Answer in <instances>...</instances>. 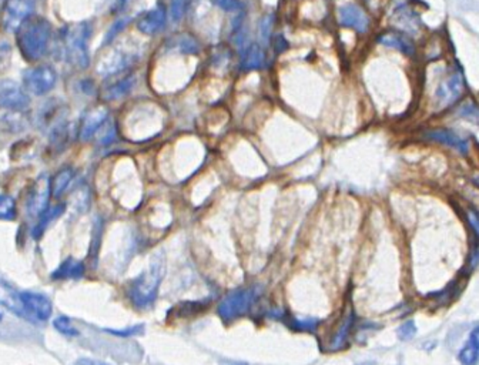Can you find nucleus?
Instances as JSON below:
<instances>
[{"instance_id": "obj_10", "label": "nucleus", "mask_w": 479, "mask_h": 365, "mask_svg": "<svg viewBox=\"0 0 479 365\" xmlns=\"http://www.w3.org/2000/svg\"><path fill=\"white\" fill-rule=\"evenodd\" d=\"M338 20L341 26L351 27L358 33H365L368 30V26H370L366 13L357 5H347L340 8Z\"/></svg>"}, {"instance_id": "obj_34", "label": "nucleus", "mask_w": 479, "mask_h": 365, "mask_svg": "<svg viewBox=\"0 0 479 365\" xmlns=\"http://www.w3.org/2000/svg\"><path fill=\"white\" fill-rule=\"evenodd\" d=\"M469 220L472 223V227H473L475 233H478V215L475 213H469Z\"/></svg>"}, {"instance_id": "obj_20", "label": "nucleus", "mask_w": 479, "mask_h": 365, "mask_svg": "<svg viewBox=\"0 0 479 365\" xmlns=\"http://www.w3.org/2000/svg\"><path fill=\"white\" fill-rule=\"evenodd\" d=\"M395 20L398 22V24L401 27H403L405 30L408 31H418V16L407 6H399L394 15Z\"/></svg>"}, {"instance_id": "obj_21", "label": "nucleus", "mask_w": 479, "mask_h": 365, "mask_svg": "<svg viewBox=\"0 0 479 365\" xmlns=\"http://www.w3.org/2000/svg\"><path fill=\"white\" fill-rule=\"evenodd\" d=\"M354 318H355L354 313H352V311H350V313H348V315L344 318V321H343L341 327L338 328V331L336 333V336H334L333 341H331V347H329V350H334V351H336V350H341V348L344 347V344H345V343H347V340H348V336H350L351 328H352Z\"/></svg>"}, {"instance_id": "obj_23", "label": "nucleus", "mask_w": 479, "mask_h": 365, "mask_svg": "<svg viewBox=\"0 0 479 365\" xmlns=\"http://www.w3.org/2000/svg\"><path fill=\"white\" fill-rule=\"evenodd\" d=\"M63 210H64V206H56V207H53V208L46 210V211L41 215V220H39L38 226H36V229H34V231H33V236H34L36 238L41 237V236L45 233V230L48 229V226L50 224V222H53L56 217H59V215L63 213Z\"/></svg>"}, {"instance_id": "obj_4", "label": "nucleus", "mask_w": 479, "mask_h": 365, "mask_svg": "<svg viewBox=\"0 0 479 365\" xmlns=\"http://www.w3.org/2000/svg\"><path fill=\"white\" fill-rule=\"evenodd\" d=\"M259 297L260 289L257 287L237 288L220 303L217 313L224 321H234L245 315Z\"/></svg>"}, {"instance_id": "obj_1", "label": "nucleus", "mask_w": 479, "mask_h": 365, "mask_svg": "<svg viewBox=\"0 0 479 365\" xmlns=\"http://www.w3.org/2000/svg\"><path fill=\"white\" fill-rule=\"evenodd\" d=\"M16 41L22 56L27 62L41 60L52 41V24L48 19L30 15L16 30Z\"/></svg>"}, {"instance_id": "obj_15", "label": "nucleus", "mask_w": 479, "mask_h": 365, "mask_svg": "<svg viewBox=\"0 0 479 365\" xmlns=\"http://www.w3.org/2000/svg\"><path fill=\"white\" fill-rule=\"evenodd\" d=\"M86 273V266L80 260L67 259L64 260L53 273V280H78L82 278Z\"/></svg>"}, {"instance_id": "obj_2", "label": "nucleus", "mask_w": 479, "mask_h": 365, "mask_svg": "<svg viewBox=\"0 0 479 365\" xmlns=\"http://www.w3.org/2000/svg\"><path fill=\"white\" fill-rule=\"evenodd\" d=\"M164 274L166 260L164 255L159 252L152 259L149 269L129 284L127 297L136 308H149L155 304Z\"/></svg>"}, {"instance_id": "obj_18", "label": "nucleus", "mask_w": 479, "mask_h": 365, "mask_svg": "<svg viewBox=\"0 0 479 365\" xmlns=\"http://www.w3.org/2000/svg\"><path fill=\"white\" fill-rule=\"evenodd\" d=\"M428 137L431 140H435V141H439L442 144H448L451 145V148L462 152V153H466L468 152V143L466 140L461 138L458 134H455L454 131L451 130H432L428 133Z\"/></svg>"}, {"instance_id": "obj_29", "label": "nucleus", "mask_w": 479, "mask_h": 365, "mask_svg": "<svg viewBox=\"0 0 479 365\" xmlns=\"http://www.w3.org/2000/svg\"><path fill=\"white\" fill-rule=\"evenodd\" d=\"M189 2L190 0H171V17L174 22L181 20L184 13H186Z\"/></svg>"}, {"instance_id": "obj_7", "label": "nucleus", "mask_w": 479, "mask_h": 365, "mask_svg": "<svg viewBox=\"0 0 479 365\" xmlns=\"http://www.w3.org/2000/svg\"><path fill=\"white\" fill-rule=\"evenodd\" d=\"M34 0H6L2 10V26L8 31H16L19 26L31 15Z\"/></svg>"}, {"instance_id": "obj_13", "label": "nucleus", "mask_w": 479, "mask_h": 365, "mask_svg": "<svg viewBox=\"0 0 479 365\" xmlns=\"http://www.w3.org/2000/svg\"><path fill=\"white\" fill-rule=\"evenodd\" d=\"M464 89H465L464 78L459 71H455L445 83H442L439 86L438 97L444 104H450L462 94Z\"/></svg>"}, {"instance_id": "obj_11", "label": "nucleus", "mask_w": 479, "mask_h": 365, "mask_svg": "<svg viewBox=\"0 0 479 365\" xmlns=\"http://www.w3.org/2000/svg\"><path fill=\"white\" fill-rule=\"evenodd\" d=\"M166 10L159 6L153 10L145 12L137 20V27L144 34H156L166 26Z\"/></svg>"}, {"instance_id": "obj_35", "label": "nucleus", "mask_w": 479, "mask_h": 365, "mask_svg": "<svg viewBox=\"0 0 479 365\" xmlns=\"http://www.w3.org/2000/svg\"><path fill=\"white\" fill-rule=\"evenodd\" d=\"M2 318H3V314H2V311H0V321H2Z\"/></svg>"}, {"instance_id": "obj_33", "label": "nucleus", "mask_w": 479, "mask_h": 365, "mask_svg": "<svg viewBox=\"0 0 479 365\" xmlns=\"http://www.w3.org/2000/svg\"><path fill=\"white\" fill-rule=\"evenodd\" d=\"M75 365H112V364L99 361V359H92V358H80L75 362Z\"/></svg>"}, {"instance_id": "obj_32", "label": "nucleus", "mask_w": 479, "mask_h": 365, "mask_svg": "<svg viewBox=\"0 0 479 365\" xmlns=\"http://www.w3.org/2000/svg\"><path fill=\"white\" fill-rule=\"evenodd\" d=\"M213 2L224 10H234L238 8L237 0H213Z\"/></svg>"}, {"instance_id": "obj_6", "label": "nucleus", "mask_w": 479, "mask_h": 365, "mask_svg": "<svg viewBox=\"0 0 479 365\" xmlns=\"http://www.w3.org/2000/svg\"><path fill=\"white\" fill-rule=\"evenodd\" d=\"M19 296L24 320L43 322L52 317L53 306L45 294L34 293V291H20Z\"/></svg>"}, {"instance_id": "obj_16", "label": "nucleus", "mask_w": 479, "mask_h": 365, "mask_svg": "<svg viewBox=\"0 0 479 365\" xmlns=\"http://www.w3.org/2000/svg\"><path fill=\"white\" fill-rule=\"evenodd\" d=\"M266 63V55L262 46L251 45L243 50L241 55V70H257L262 69Z\"/></svg>"}, {"instance_id": "obj_12", "label": "nucleus", "mask_w": 479, "mask_h": 365, "mask_svg": "<svg viewBox=\"0 0 479 365\" xmlns=\"http://www.w3.org/2000/svg\"><path fill=\"white\" fill-rule=\"evenodd\" d=\"M378 43L387 48L396 49L398 52L407 56H413L415 53L414 42L408 38V36H405L403 33H399V31H388V33L381 34L378 38Z\"/></svg>"}, {"instance_id": "obj_30", "label": "nucleus", "mask_w": 479, "mask_h": 365, "mask_svg": "<svg viewBox=\"0 0 479 365\" xmlns=\"http://www.w3.org/2000/svg\"><path fill=\"white\" fill-rule=\"evenodd\" d=\"M178 48L181 52H186V53H199L200 46L199 43L190 38V36H183L181 41L178 42Z\"/></svg>"}, {"instance_id": "obj_31", "label": "nucleus", "mask_w": 479, "mask_h": 365, "mask_svg": "<svg viewBox=\"0 0 479 365\" xmlns=\"http://www.w3.org/2000/svg\"><path fill=\"white\" fill-rule=\"evenodd\" d=\"M318 321L317 320H296V330H300V331H313L315 330V327H317Z\"/></svg>"}, {"instance_id": "obj_19", "label": "nucleus", "mask_w": 479, "mask_h": 365, "mask_svg": "<svg viewBox=\"0 0 479 365\" xmlns=\"http://www.w3.org/2000/svg\"><path fill=\"white\" fill-rule=\"evenodd\" d=\"M478 354H479V336H478V328H475V330L471 333L465 347L459 352V361L464 365H476Z\"/></svg>"}, {"instance_id": "obj_26", "label": "nucleus", "mask_w": 479, "mask_h": 365, "mask_svg": "<svg viewBox=\"0 0 479 365\" xmlns=\"http://www.w3.org/2000/svg\"><path fill=\"white\" fill-rule=\"evenodd\" d=\"M273 23H274V19H273V16L270 15V16L263 17L262 22H260V24H259V36H260L262 43H264V45H267L269 41H270Z\"/></svg>"}, {"instance_id": "obj_14", "label": "nucleus", "mask_w": 479, "mask_h": 365, "mask_svg": "<svg viewBox=\"0 0 479 365\" xmlns=\"http://www.w3.org/2000/svg\"><path fill=\"white\" fill-rule=\"evenodd\" d=\"M107 119V110L103 107H97L90 110L82 122V127H80V138L82 140H89L92 138L97 130L104 124Z\"/></svg>"}, {"instance_id": "obj_22", "label": "nucleus", "mask_w": 479, "mask_h": 365, "mask_svg": "<svg viewBox=\"0 0 479 365\" xmlns=\"http://www.w3.org/2000/svg\"><path fill=\"white\" fill-rule=\"evenodd\" d=\"M73 176H75V171L71 169H63L62 171H59L56 174V177L50 181V189H52V194L55 197H60L63 194V192L67 189L69 182L71 181Z\"/></svg>"}, {"instance_id": "obj_24", "label": "nucleus", "mask_w": 479, "mask_h": 365, "mask_svg": "<svg viewBox=\"0 0 479 365\" xmlns=\"http://www.w3.org/2000/svg\"><path fill=\"white\" fill-rule=\"evenodd\" d=\"M16 201L8 194H0V222H12L16 218Z\"/></svg>"}, {"instance_id": "obj_5", "label": "nucleus", "mask_w": 479, "mask_h": 365, "mask_svg": "<svg viewBox=\"0 0 479 365\" xmlns=\"http://www.w3.org/2000/svg\"><path fill=\"white\" fill-rule=\"evenodd\" d=\"M56 80L57 75L50 66H36L23 71V86L34 96L48 94L55 87Z\"/></svg>"}, {"instance_id": "obj_27", "label": "nucleus", "mask_w": 479, "mask_h": 365, "mask_svg": "<svg viewBox=\"0 0 479 365\" xmlns=\"http://www.w3.org/2000/svg\"><path fill=\"white\" fill-rule=\"evenodd\" d=\"M417 334V325L413 320L403 322L399 328H398V338L403 340V341H408L411 338H414Z\"/></svg>"}, {"instance_id": "obj_28", "label": "nucleus", "mask_w": 479, "mask_h": 365, "mask_svg": "<svg viewBox=\"0 0 479 365\" xmlns=\"http://www.w3.org/2000/svg\"><path fill=\"white\" fill-rule=\"evenodd\" d=\"M133 86V82L130 79H124L122 82H119L117 85H115L113 87H110L107 90V96L108 99H119L122 94L127 93Z\"/></svg>"}, {"instance_id": "obj_9", "label": "nucleus", "mask_w": 479, "mask_h": 365, "mask_svg": "<svg viewBox=\"0 0 479 365\" xmlns=\"http://www.w3.org/2000/svg\"><path fill=\"white\" fill-rule=\"evenodd\" d=\"M30 104V99L22 87L12 80H0V107L9 110H24Z\"/></svg>"}, {"instance_id": "obj_17", "label": "nucleus", "mask_w": 479, "mask_h": 365, "mask_svg": "<svg viewBox=\"0 0 479 365\" xmlns=\"http://www.w3.org/2000/svg\"><path fill=\"white\" fill-rule=\"evenodd\" d=\"M20 291H16L10 285L0 281V304L15 313L17 317L23 318V311H22V304H20Z\"/></svg>"}, {"instance_id": "obj_3", "label": "nucleus", "mask_w": 479, "mask_h": 365, "mask_svg": "<svg viewBox=\"0 0 479 365\" xmlns=\"http://www.w3.org/2000/svg\"><path fill=\"white\" fill-rule=\"evenodd\" d=\"M90 38V26L83 22L73 24L64 30L63 43H64V53L67 60L78 67H87L89 66V53H87V42Z\"/></svg>"}, {"instance_id": "obj_25", "label": "nucleus", "mask_w": 479, "mask_h": 365, "mask_svg": "<svg viewBox=\"0 0 479 365\" xmlns=\"http://www.w3.org/2000/svg\"><path fill=\"white\" fill-rule=\"evenodd\" d=\"M53 327L56 328V330L63 334V336H67V337H76L79 336V331H78V328L73 325L71 320L64 317V315H60L57 317L55 321H53Z\"/></svg>"}, {"instance_id": "obj_8", "label": "nucleus", "mask_w": 479, "mask_h": 365, "mask_svg": "<svg viewBox=\"0 0 479 365\" xmlns=\"http://www.w3.org/2000/svg\"><path fill=\"white\" fill-rule=\"evenodd\" d=\"M50 194H52V189H50L49 177L41 176L38 180H36L34 186L29 194V200H27L29 214L33 217H41L48 210Z\"/></svg>"}]
</instances>
